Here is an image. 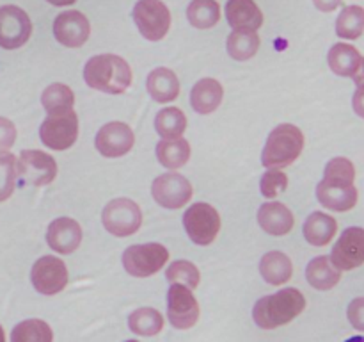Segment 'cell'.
<instances>
[{
	"instance_id": "47",
	"label": "cell",
	"mask_w": 364,
	"mask_h": 342,
	"mask_svg": "<svg viewBox=\"0 0 364 342\" xmlns=\"http://www.w3.org/2000/svg\"><path fill=\"white\" fill-rule=\"evenodd\" d=\"M127 342H139V341H127Z\"/></svg>"
},
{
	"instance_id": "16",
	"label": "cell",
	"mask_w": 364,
	"mask_h": 342,
	"mask_svg": "<svg viewBox=\"0 0 364 342\" xmlns=\"http://www.w3.org/2000/svg\"><path fill=\"white\" fill-rule=\"evenodd\" d=\"M91 34V24L80 11H64L53 20V36L60 45L68 48H78Z\"/></svg>"
},
{
	"instance_id": "4",
	"label": "cell",
	"mask_w": 364,
	"mask_h": 342,
	"mask_svg": "<svg viewBox=\"0 0 364 342\" xmlns=\"http://www.w3.org/2000/svg\"><path fill=\"white\" fill-rule=\"evenodd\" d=\"M169 260V252L159 242L135 244L124 249L123 267L128 274L135 278H148L162 271Z\"/></svg>"
},
{
	"instance_id": "2",
	"label": "cell",
	"mask_w": 364,
	"mask_h": 342,
	"mask_svg": "<svg viewBox=\"0 0 364 342\" xmlns=\"http://www.w3.org/2000/svg\"><path fill=\"white\" fill-rule=\"evenodd\" d=\"M84 81L89 88L107 95H121L132 84V68L116 53H100L85 63Z\"/></svg>"
},
{
	"instance_id": "41",
	"label": "cell",
	"mask_w": 364,
	"mask_h": 342,
	"mask_svg": "<svg viewBox=\"0 0 364 342\" xmlns=\"http://www.w3.org/2000/svg\"><path fill=\"white\" fill-rule=\"evenodd\" d=\"M352 105H354L355 114L364 120V88L355 89L354 96H352Z\"/></svg>"
},
{
	"instance_id": "46",
	"label": "cell",
	"mask_w": 364,
	"mask_h": 342,
	"mask_svg": "<svg viewBox=\"0 0 364 342\" xmlns=\"http://www.w3.org/2000/svg\"><path fill=\"white\" fill-rule=\"evenodd\" d=\"M0 342H6V333H4L2 326H0Z\"/></svg>"
},
{
	"instance_id": "45",
	"label": "cell",
	"mask_w": 364,
	"mask_h": 342,
	"mask_svg": "<svg viewBox=\"0 0 364 342\" xmlns=\"http://www.w3.org/2000/svg\"><path fill=\"white\" fill-rule=\"evenodd\" d=\"M345 342H364V337H361V335H358V337H350L348 341Z\"/></svg>"
},
{
	"instance_id": "36",
	"label": "cell",
	"mask_w": 364,
	"mask_h": 342,
	"mask_svg": "<svg viewBox=\"0 0 364 342\" xmlns=\"http://www.w3.org/2000/svg\"><path fill=\"white\" fill-rule=\"evenodd\" d=\"M166 274L171 284H180L188 289H196L199 285V280H201V274H199L196 264L188 262V260H176V262H173L167 267Z\"/></svg>"
},
{
	"instance_id": "44",
	"label": "cell",
	"mask_w": 364,
	"mask_h": 342,
	"mask_svg": "<svg viewBox=\"0 0 364 342\" xmlns=\"http://www.w3.org/2000/svg\"><path fill=\"white\" fill-rule=\"evenodd\" d=\"M48 4H52V6H57V7H64V6H71V4H75L77 0H46Z\"/></svg>"
},
{
	"instance_id": "11",
	"label": "cell",
	"mask_w": 364,
	"mask_h": 342,
	"mask_svg": "<svg viewBox=\"0 0 364 342\" xmlns=\"http://www.w3.org/2000/svg\"><path fill=\"white\" fill-rule=\"evenodd\" d=\"M167 319L178 330H188L199 321V303L192 289L171 284L167 291Z\"/></svg>"
},
{
	"instance_id": "7",
	"label": "cell",
	"mask_w": 364,
	"mask_h": 342,
	"mask_svg": "<svg viewBox=\"0 0 364 342\" xmlns=\"http://www.w3.org/2000/svg\"><path fill=\"white\" fill-rule=\"evenodd\" d=\"M183 224L194 244L208 246L220 232V216L210 203H194L183 214Z\"/></svg>"
},
{
	"instance_id": "8",
	"label": "cell",
	"mask_w": 364,
	"mask_h": 342,
	"mask_svg": "<svg viewBox=\"0 0 364 342\" xmlns=\"http://www.w3.org/2000/svg\"><path fill=\"white\" fill-rule=\"evenodd\" d=\"M134 21L149 41H160L171 28V13L162 0H139L134 6Z\"/></svg>"
},
{
	"instance_id": "6",
	"label": "cell",
	"mask_w": 364,
	"mask_h": 342,
	"mask_svg": "<svg viewBox=\"0 0 364 342\" xmlns=\"http://www.w3.org/2000/svg\"><path fill=\"white\" fill-rule=\"evenodd\" d=\"M103 227L116 237L137 234L142 224L141 207L130 198H116L107 203L102 212Z\"/></svg>"
},
{
	"instance_id": "38",
	"label": "cell",
	"mask_w": 364,
	"mask_h": 342,
	"mask_svg": "<svg viewBox=\"0 0 364 342\" xmlns=\"http://www.w3.org/2000/svg\"><path fill=\"white\" fill-rule=\"evenodd\" d=\"M288 187V177L287 173L279 170H270L259 180V189H262V195L265 198L274 200L281 195V192L287 191Z\"/></svg>"
},
{
	"instance_id": "42",
	"label": "cell",
	"mask_w": 364,
	"mask_h": 342,
	"mask_svg": "<svg viewBox=\"0 0 364 342\" xmlns=\"http://www.w3.org/2000/svg\"><path fill=\"white\" fill-rule=\"evenodd\" d=\"M313 2H315L316 9L323 11V13H333L343 4V0H313Z\"/></svg>"
},
{
	"instance_id": "9",
	"label": "cell",
	"mask_w": 364,
	"mask_h": 342,
	"mask_svg": "<svg viewBox=\"0 0 364 342\" xmlns=\"http://www.w3.org/2000/svg\"><path fill=\"white\" fill-rule=\"evenodd\" d=\"M41 142L50 150L63 152L71 148L78 138V116L75 110L60 114H48L39 128Z\"/></svg>"
},
{
	"instance_id": "5",
	"label": "cell",
	"mask_w": 364,
	"mask_h": 342,
	"mask_svg": "<svg viewBox=\"0 0 364 342\" xmlns=\"http://www.w3.org/2000/svg\"><path fill=\"white\" fill-rule=\"evenodd\" d=\"M57 177V162L41 150H23L16 160V180L21 185L43 187Z\"/></svg>"
},
{
	"instance_id": "14",
	"label": "cell",
	"mask_w": 364,
	"mask_h": 342,
	"mask_svg": "<svg viewBox=\"0 0 364 342\" xmlns=\"http://www.w3.org/2000/svg\"><path fill=\"white\" fill-rule=\"evenodd\" d=\"M331 262L340 271H352L364 264V228L350 227L340 235L331 252Z\"/></svg>"
},
{
	"instance_id": "40",
	"label": "cell",
	"mask_w": 364,
	"mask_h": 342,
	"mask_svg": "<svg viewBox=\"0 0 364 342\" xmlns=\"http://www.w3.org/2000/svg\"><path fill=\"white\" fill-rule=\"evenodd\" d=\"M347 317L355 330L364 331V298L352 299L347 309Z\"/></svg>"
},
{
	"instance_id": "33",
	"label": "cell",
	"mask_w": 364,
	"mask_h": 342,
	"mask_svg": "<svg viewBox=\"0 0 364 342\" xmlns=\"http://www.w3.org/2000/svg\"><path fill=\"white\" fill-rule=\"evenodd\" d=\"M364 32V7L347 6L336 20V34L341 39H358Z\"/></svg>"
},
{
	"instance_id": "43",
	"label": "cell",
	"mask_w": 364,
	"mask_h": 342,
	"mask_svg": "<svg viewBox=\"0 0 364 342\" xmlns=\"http://www.w3.org/2000/svg\"><path fill=\"white\" fill-rule=\"evenodd\" d=\"M352 78H354V82L358 88H364V57H363L361 64H359L358 71H355V75Z\"/></svg>"
},
{
	"instance_id": "23",
	"label": "cell",
	"mask_w": 364,
	"mask_h": 342,
	"mask_svg": "<svg viewBox=\"0 0 364 342\" xmlns=\"http://www.w3.org/2000/svg\"><path fill=\"white\" fill-rule=\"evenodd\" d=\"M306 278L316 291H331L341 280V271L331 262V256H315L306 267Z\"/></svg>"
},
{
	"instance_id": "12",
	"label": "cell",
	"mask_w": 364,
	"mask_h": 342,
	"mask_svg": "<svg viewBox=\"0 0 364 342\" xmlns=\"http://www.w3.org/2000/svg\"><path fill=\"white\" fill-rule=\"evenodd\" d=\"M151 195L153 200L160 207L176 210L191 202L192 195H194V189H192V184L183 175L166 173L160 175V177H156L153 180Z\"/></svg>"
},
{
	"instance_id": "22",
	"label": "cell",
	"mask_w": 364,
	"mask_h": 342,
	"mask_svg": "<svg viewBox=\"0 0 364 342\" xmlns=\"http://www.w3.org/2000/svg\"><path fill=\"white\" fill-rule=\"evenodd\" d=\"M149 96L159 103L173 102L180 95V81L169 68H155L146 81Z\"/></svg>"
},
{
	"instance_id": "18",
	"label": "cell",
	"mask_w": 364,
	"mask_h": 342,
	"mask_svg": "<svg viewBox=\"0 0 364 342\" xmlns=\"http://www.w3.org/2000/svg\"><path fill=\"white\" fill-rule=\"evenodd\" d=\"M226 18L235 32H258L263 25V13L255 0H228Z\"/></svg>"
},
{
	"instance_id": "19",
	"label": "cell",
	"mask_w": 364,
	"mask_h": 342,
	"mask_svg": "<svg viewBox=\"0 0 364 342\" xmlns=\"http://www.w3.org/2000/svg\"><path fill=\"white\" fill-rule=\"evenodd\" d=\"M258 223L267 234L281 237L290 234L295 224V217L291 210L281 202H269L259 207Z\"/></svg>"
},
{
	"instance_id": "29",
	"label": "cell",
	"mask_w": 364,
	"mask_h": 342,
	"mask_svg": "<svg viewBox=\"0 0 364 342\" xmlns=\"http://www.w3.org/2000/svg\"><path fill=\"white\" fill-rule=\"evenodd\" d=\"M187 18L192 27L212 28L220 20V6L217 0H192L187 7Z\"/></svg>"
},
{
	"instance_id": "21",
	"label": "cell",
	"mask_w": 364,
	"mask_h": 342,
	"mask_svg": "<svg viewBox=\"0 0 364 342\" xmlns=\"http://www.w3.org/2000/svg\"><path fill=\"white\" fill-rule=\"evenodd\" d=\"M224 98V88L215 78H201L191 91V105L198 114H212Z\"/></svg>"
},
{
	"instance_id": "20",
	"label": "cell",
	"mask_w": 364,
	"mask_h": 342,
	"mask_svg": "<svg viewBox=\"0 0 364 342\" xmlns=\"http://www.w3.org/2000/svg\"><path fill=\"white\" fill-rule=\"evenodd\" d=\"M316 198L326 209L334 212H347L358 205L359 192L355 185H331L320 182L316 185Z\"/></svg>"
},
{
	"instance_id": "31",
	"label": "cell",
	"mask_w": 364,
	"mask_h": 342,
	"mask_svg": "<svg viewBox=\"0 0 364 342\" xmlns=\"http://www.w3.org/2000/svg\"><path fill=\"white\" fill-rule=\"evenodd\" d=\"M128 326L135 335H142V337H153V335L160 333L164 328V316L156 309H139L130 314L128 317Z\"/></svg>"
},
{
	"instance_id": "3",
	"label": "cell",
	"mask_w": 364,
	"mask_h": 342,
	"mask_svg": "<svg viewBox=\"0 0 364 342\" xmlns=\"http://www.w3.org/2000/svg\"><path fill=\"white\" fill-rule=\"evenodd\" d=\"M304 134L291 123H283L269 134L262 153V164L269 170H283L301 157Z\"/></svg>"
},
{
	"instance_id": "25",
	"label": "cell",
	"mask_w": 364,
	"mask_h": 342,
	"mask_svg": "<svg viewBox=\"0 0 364 342\" xmlns=\"http://www.w3.org/2000/svg\"><path fill=\"white\" fill-rule=\"evenodd\" d=\"M259 273L270 285H284L294 274V264L290 256L281 252H269L259 262Z\"/></svg>"
},
{
	"instance_id": "1",
	"label": "cell",
	"mask_w": 364,
	"mask_h": 342,
	"mask_svg": "<svg viewBox=\"0 0 364 342\" xmlns=\"http://www.w3.org/2000/svg\"><path fill=\"white\" fill-rule=\"evenodd\" d=\"M306 309V298L299 289H281L276 294L258 299L252 309V319L263 330H276L291 323Z\"/></svg>"
},
{
	"instance_id": "24",
	"label": "cell",
	"mask_w": 364,
	"mask_h": 342,
	"mask_svg": "<svg viewBox=\"0 0 364 342\" xmlns=\"http://www.w3.org/2000/svg\"><path fill=\"white\" fill-rule=\"evenodd\" d=\"M338 232V221L320 210L309 214L304 223V237L313 246H327Z\"/></svg>"
},
{
	"instance_id": "30",
	"label": "cell",
	"mask_w": 364,
	"mask_h": 342,
	"mask_svg": "<svg viewBox=\"0 0 364 342\" xmlns=\"http://www.w3.org/2000/svg\"><path fill=\"white\" fill-rule=\"evenodd\" d=\"M41 103L48 114L68 113V110H73L75 93L71 91L70 86L55 82L43 91Z\"/></svg>"
},
{
	"instance_id": "37",
	"label": "cell",
	"mask_w": 364,
	"mask_h": 342,
	"mask_svg": "<svg viewBox=\"0 0 364 342\" xmlns=\"http://www.w3.org/2000/svg\"><path fill=\"white\" fill-rule=\"evenodd\" d=\"M16 187V157L0 152V202H6Z\"/></svg>"
},
{
	"instance_id": "27",
	"label": "cell",
	"mask_w": 364,
	"mask_h": 342,
	"mask_svg": "<svg viewBox=\"0 0 364 342\" xmlns=\"http://www.w3.org/2000/svg\"><path fill=\"white\" fill-rule=\"evenodd\" d=\"M156 157H159V162L167 170H180L191 159V145L183 138L171 139V141L162 139L156 145Z\"/></svg>"
},
{
	"instance_id": "17",
	"label": "cell",
	"mask_w": 364,
	"mask_h": 342,
	"mask_svg": "<svg viewBox=\"0 0 364 342\" xmlns=\"http://www.w3.org/2000/svg\"><path fill=\"white\" fill-rule=\"evenodd\" d=\"M46 242L53 252L68 255L78 249L82 242V227L71 217H57L50 223L46 232Z\"/></svg>"
},
{
	"instance_id": "32",
	"label": "cell",
	"mask_w": 364,
	"mask_h": 342,
	"mask_svg": "<svg viewBox=\"0 0 364 342\" xmlns=\"http://www.w3.org/2000/svg\"><path fill=\"white\" fill-rule=\"evenodd\" d=\"M11 342H53V331L45 321L27 319L13 328Z\"/></svg>"
},
{
	"instance_id": "28",
	"label": "cell",
	"mask_w": 364,
	"mask_h": 342,
	"mask_svg": "<svg viewBox=\"0 0 364 342\" xmlns=\"http://www.w3.org/2000/svg\"><path fill=\"white\" fill-rule=\"evenodd\" d=\"M155 128L159 135L166 141L171 139H180L187 128V116L178 107H167L162 109L155 118Z\"/></svg>"
},
{
	"instance_id": "35",
	"label": "cell",
	"mask_w": 364,
	"mask_h": 342,
	"mask_svg": "<svg viewBox=\"0 0 364 342\" xmlns=\"http://www.w3.org/2000/svg\"><path fill=\"white\" fill-rule=\"evenodd\" d=\"M355 180V167L345 157H334L329 160L323 171V180L331 185H354Z\"/></svg>"
},
{
	"instance_id": "26",
	"label": "cell",
	"mask_w": 364,
	"mask_h": 342,
	"mask_svg": "<svg viewBox=\"0 0 364 342\" xmlns=\"http://www.w3.org/2000/svg\"><path fill=\"white\" fill-rule=\"evenodd\" d=\"M329 61L331 70L340 77H354L358 71L359 64H361L363 56L355 46L348 45V43H338L329 50Z\"/></svg>"
},
{
	"instance_id": "10",
	"label": "cell",
	"mask_w": 364,
	"mask_h": 342,
	"mask_svg": "<svg viewBox=\"0 0 364 342\" xmlns=\"http://www.w3.org/2000/svg\"><path fill=\"white\" fill-rule=\"evenodd\" d=\"M31 280L39 294L53 296L66 289L68 281H70V273L63 260L52 255H45L36 260L32 266Z\"/></svg>"
},
{
	"instance_id": "15",
	"label": "cell",
	"mask_w": 364,
	"mask_h": 342,
	"mask_svg": "<svg viewBox=\"0 0 364 342\" xmlns=\"http://www.w3.org/2000/svg\"><path fill=\"white\" fill-rule=\"evenodd\" d=\"M135 135L132 128L123 121H110L103 125L98 130L95 139V146L103 157L107 159H116L123 157L124 153L134 148Z\"/></svg>"
},
{
	"instance_id": "39",
	"label": "cell",
	"mask_w": 364,
	"mask_h": 342,
	"mask_svg": "<svg viewBox=\"0 0 364 342\" xmlns=\"http://www.w3.org/2000/svg\"><path fill=\"white\" fill-rule=\"evenodd\" d=\"M16 141V127L11 120L0 116V152H7Z\"/></svg>"
},
{
	"instance_id": "13",
	"label": "cell",
	"mask_w": 364,
	"mask_h": 342,
	"mask_svg": "<svg viewBox=\"0 0 364 342\" xmlns=\"http://www.w3.org/2000/svg\"><path fill=\"white\" fill-rule=\"evenodd\" d=\"M32 34V21L28 14L18 6L0 7V46L14 50L23 46Z\"/></svg>"
},
{
	"instance_id": "34",
	"label": "cell",
	"mask_w": 364,
	"mask_h": 342,
	"mask_svg": "<svg viewBox=\"0 0 364 342\" xmlns=\"http://www.w3.org/2000/svg\"><path fill=\"white\" fill-rule=\"evenodd\" d=\"M259 48V36L256 32H231L228 38V53L237 61H249Z\"/></svg>"
}]
</instances>
